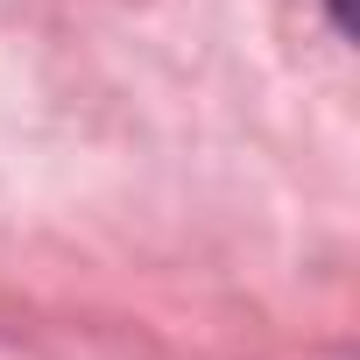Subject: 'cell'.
Masks as SVG:
<instances>
[{
	"instance_id": "obj_1",
	"label": "cell",
	"mask_w": 360,
	"mask_h": 360,
	"mask_svg": "<svg viewBox=\"0 0 360 360\" xmlns=\"http://www.w3.org/2000/svg\"><path fill=\"white\" fill-rule=\"evenodd\" d=\"M325 15H332L339 36H353V0H325Z\"/></svg>"
}]
</instances>
